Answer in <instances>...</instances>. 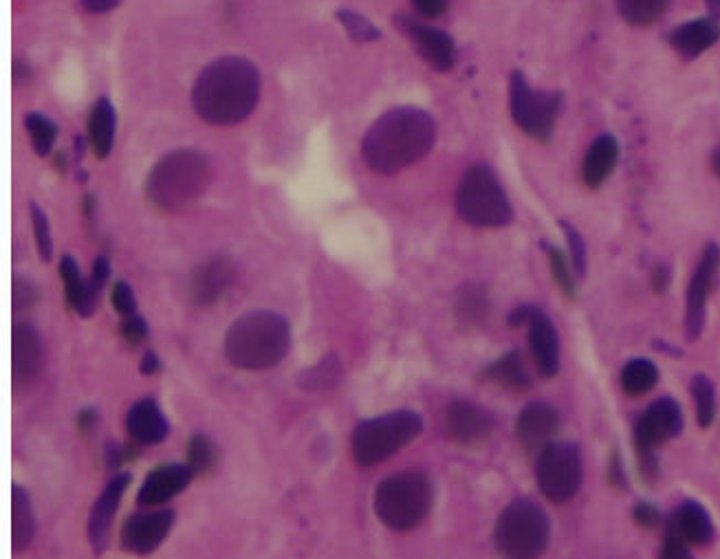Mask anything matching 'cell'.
I'll return each instance as SVG.
<instances>
[{
	"label": "cell",
	"mask_w": 720,
	"mask_h": 559,
	"mask_svg": "<svg viewBox=\"0 0 720 559\" xmlns=\"http://www.w3.org/2000/svg\"><path fill=\"white\" fill-rule=\"evenodd\" d=\"M535 481L551 502L571 500L582 485V454L573 443H549L537 456Z\"/></svg>",
	"instance_id": "obj_10"
},
{
	"label": "cell",
	"mask_w": 720,
	"mask_h": 559,
	"mask_svg": "<svg viewBox=\"0 0 720 559\" xmlns=\"http://www.w3.org/2000/svg\"><path fill=\"white\" fill-rule=\"evenodd\" d=\"M291 348L289 322L272 311H251L238 318L225 337L227 359L243 370L278 365Z\"/></svg>",
	"instance_id": "obj_4"
},
{
	"label": "cell",
	"mask_w": 720,
	"mask_h": 559,
	"mask_svg": "<svg viewBox=\"0 0 720 559\" xmlns=\"http://www.w3.org/2000/svg\"><path fill=\"white\" fill-rule=\"evenodd\" d=\"M216 464V445L206 434H195L188 445V468L195 476L208 474Z\"/></svg>",
	"instance_id": "obj_34"
},
{
	"label": "cell",
	"mask_w": 720,
	"mask_h": 559,
	"mask_svg": "<svg viewBox=\"0 0 720 559\" xmlns=\"http://www.w3.org/2000/svg\"><path fill=\"white\" fill-rule=\"evenodd\" d=\"M414 10L423 16V18H438L447 12V0H412Z\"/></svg>",
	"instance_id": "obj_45"
},
{
	"label": "cell",
	"mask_w": 720,
	"mask_h": 559,
	"mask_svg": "<svg viewBox=\"0 0 720 559\" xmlns=\"http://www.w3.org/2000/svg\"><path fill=\"white\" fill-rule=\"evenodd\" d=\"M670 285V271L666 266H659L655 273H653V287L657 294H663Z\"/></svg>",
	"instance_id": "obj_49"
},
{
	"label": "cell",
	"mask_w": 720,
	"mask_h": 559,
	"mask_svg": "<svg viewBox=\"0 0 720 559\" xmlns=\"http://www.w3.org/2000/svg\"><path fill=\"white\" fill-rule=\"evenodd\" d=\"M174 522L170 509L135 513L126 520L122 529V546L135 555H148L167 537Z\"/></svg>",
	"instance_id": "obj_14"
},
{
	"label": "cell",
	"mask_w": 720,
	"mask_h": 559,
	"mask_svg": "<svg viewBox=\"0 0 720 559\" xmlns=\"http://www.w3.org/2000/svg\"><path fill=\"white\" fill-rule=\"evenodd\" d=\"M529 344L533 361L543 377H554L560 368V341L554 322L545 311L533 309L529 322Z\"/></svg>",
	"instance_id": "obj_19"
},
{
	"label": "cell",
	"mask_w": 720,
	"mask_h": 559,
	"mask_svg": "<svg viewBox=\"0 0 720 559\" xmlns=\"http://www.w3.org/2000/svg\"><path fill=\"white\" fill-rule=\"evenodd\" d=\"M96 421H98V412L96 410H84V412L77 414V425H79L82 432L91 430L96 425Z\"/></svg>",
	"instance_id": "obj_50"
},
{
	"label": "cell",
	"mask_w": 720,
	"mask_h": 559,
	"mask_svg": "<svg viewBox=\"0 0 720 559\" xmlns=\"http://www.w3.org/2000/svg\"><path fill=\"white\" fill-rule=\"evenodd\" d=\"M635 520H637V524H642L646 529H655L657 524H661V513L655 505L642 502L635 507Z\"/></svg>",
	"instance_id": "obj_46"
},
{
	"label": "cell",
	"mask_w": 720,
	"mask_h": 559,
	"mask_svg": "<svg viewBox=\"0 0 720 559\" xmlns=\"http://www.w3.org/2000/svg\"><path fill=\"white\" fill-rule=\"evenodd\" d=\"M711 167H713V172L720 176V148L711 154Z\"/></svg>",
	"instance_id": "obj_53"
},
{
	"label": "cell",
	"mask_w": 720,
	"mask_h": 559,
	"mask_svg": "<svg viewBox=\"0 0 720 559\" xmlns=\"http://www.w3.org/2000/svg\"><path fill=\"white\" fill-rule=\"evenodd\" d=\"M212 163L210 159L193 148L174 150L161 157L148 178L146 197L165 214H176L193 208L210 188Z\"/></svg>",
	"instance_id": "obj_3"
},
{
	"label": "cell",
	"mask_w": 720,
	"mask_h": 559,
	"mask_svg": "<svg viewBox=\"0 0 720 559\" xmlns=\"http://www.w3.org/2000/svg\"><path fill=\"white\" fill-rule=\"evenodd\" d=\"M683 430V414L676 401L663 397L657 399L637 421V430H635V440H637V449L640 456L644 460V464H650L655 468V449L674 438L679 432Z\"/></svg>",
	"instance_id": "obj_11"
},
{
	"label": "cell",
	"mask_w": 720,
	"mask_h": 559,
	"mask_svg": "<svg viewBox=\"0 0 720 559\" xmlns=\"http://www.w3.org/2000/svg\"><path fill=\"white\" fill-rule=\"evenodd\" d=\"M436 141L432 115L414 107H399L373 122L364 135L362 154L377 174H397L430 154Z\"/></svg>",
	"instance_id": "obj_2"
},
{
	"label": "cell",
	"mask_w": 720,
	"mask_h": 559,
	"mask_svg": "<svg viewBox=\"0 0 720 559\" xmlns=\"http://www.w3.org/2000/svg\"><path fill=\"white\" fill-rule=\"evenodd\" d=\"M38 300V289L27 283V280H14V307L16 309H29Z\"/></svg>",
	"instance_id": "obj_44"
},
{
	"label": "cell",
	"mask_w": 720,
	"mask_h": 559,
	"mask_svg": "<svg viewBox=\"0 0 720 559\" xmlns=\"http://www.w3.org/2000/svg\"><path fill=\"white\" fill-rule=\"evenodd\" d=\"M36 535V518L32 511L29 494L21 487H12V546L14 550H25Z\"/></svg>",
	"instance_id": "obj_28"
},
{
	"label": "cell",
	"mask_w": 720,
	"mask_h": 559,
	"mask_svg": "<svg viewBox=\"0 0 720 559\" xmlns=\"http://www.w3.org/2000/svg\"><path fill=\"white\" fill-rule=\"evenodd\" d=\"M60 273H62V280H64V294H66L69 307L73 311H77L79 315H84V318L94 315L91 307H88V283L82 277L79 266L71 256H62Z\"/></svg>",
	"instance_id": "obj_30"
},
{
	"label": "cell",
	"mask_w": 720,
	"mask_h": 559,
	"mask_svg": "<svg viewBox=\"0 0 720 559\" xmlns=\"http://www.w3.org/2000/svg\"><path fill=\"white\" fill-rule=\"evenodd\" d=\"M547 251H549V260H551V269H554V277H556V283L560 285V289L573 298L575 296V273L567 260V256L554 247V245H547Z\"/></svg>",
	"instance_id": "obj_37"
},
{
	"label": "cell",
	"mask_w": 720,
	"mask_h": 559,
	"mask_svg": "<svg viewBox=\"0 0 720 559\" xmlns=\"http://www.w3.org/2000/svg\"><path fill=\"white\" fill-rule=\"evenodd\" d=\"M397 25L412 40L419 55L432 69H436L440 73H447V71L455 69L457 47H455V40L449 38V34H445L436 27H427V25L414 21V18H408V16H397Z\"/></svg>",
	"instance_id": "obj_13"
},
{
	"label": "cell",
	"mask_w": 720,
	"mask_h": 559,
	"mask_svg": "<svg viewBox=\"0 0 720 559\" xmlns=\"http://www.w3.org/2000/svg\"><path fill=\"white\" fill-rule=\"evenodd\" d=\"M32 221H34V236H36V247L42 260H51L53 256V240H51V227L47 221V214L32 203Z\"/></svg>",
	"instance_id": "obj_38"
},
{
	"label": "cell",
	"mask_w": 720,
	"mask_h": 559,
	"mask_svg": "<svg viewBox=\"0 0 720 559\" xmlns=\"http://www.w3.org/2000/svg\"><path fill=\"white\" fill-rule=\"evenodd\" d=\"M88 144H91L98 159H107L115 144L117 115L113 102L109 98H100L91 113H88Z\"/></svg>",
	"instance_id": "obj_25"
},
{
	"label": "cell",
	"mask_w": 720,
	"mask_h": 559,
	"mask_svg": "<svg viewBox=\"0 0 720 559\" xmlns=\"http://www.w3.org/2000/svg\"><path fill=\"white\" fill-rule=\"evenodd\" d=\"M562 107L558 92H537L520 71L509 82V109L516 126L537 141H549Z\"/></svg>",
	"instance_id": "obj_9"
},
{
	"label": "cell",
	"mask_w": 720,
	"mask_h": 559,
	"mask_svg": "<svg viewBox=\"0 0 720 559\" xmlns=\"http://www.w3.org/2000/svg\"><path fill=\"white\" fill-rule=\"evenodd\" d=\"M659 382V370L648 359H630L621 370V386L630 397H642L650 393Z\"/></svg>",
	"instance_id": "obj_29"
},
{
	"label": "cell",
	"mask_w": 720,
	"mask_h": 559,
	"mask_svg": "<svg viewBox=\"0 0 720 559\" xmlns=\"http://www.w3.org/2000/svg\"><path fill=\"white\" fill-rule=\"evenodd\" d=\"M159 359H157V355L154 352H146L144 355V361H141V372H144V375H154V372L159 370Z\"/></svg>",
	"instance_id": "obj_51"
},
{
	"label": "cell",
	"mask_w": 720,
	"mask_h": 559,
	"mask_svg": "<svg viewBox=\"0 0 720 559\" xmlns=\"http://www.w3.org/2000/svg\"><path fill=\"white\" fill-rule=\"evenodd\" d=\"M109 273H111V264H109L107 256H100V258L96 260V264H94V275H91V283H94L96 287H100V289H102V287L107 285Z\"/></svg>",
	"instance_id": "obj_48"
},
{
	"label": "cell",
	"mask_w": 720,
	"mask_h": 559,
	"mask_svg": "<svg viewBox=\"0 0 720 559\" xmlns=\"http://www.w3.org/2000/svg\"><path fill=\"white\" fill-rule=\"evenodd\" d=\"M718 273H720V247L707 245L694 269V275L690 280V289H687L685 326H687L690 339H696L705 326V307L716 287Z\"/></svg>",
	"instance_id": "obj_12"
},
{
	"label": "cell",
	"mask_w": 720,
	"mask_h": 559,
	"mask_svg": "<svg viewBox=\"0 0 720 559\" xmlns=\"http://www.w3.org/2000/svg\"><path fill=\"white\" fill-rule=\"evenodd\" d=\"M496 546L505 559H537L547 550L551 524L533 500H513L496 522Z\"/></svg>",
	"instance_id": "obj_7"
},
{
	"label": "cell",
	"mask_w": 720,
	"mask_h": 559,
	"mask_svg": "<svg viewBox=\"0 0 720 559\" xmlns=\"http://www.w3.org/2000/svg\"><path fill=\"white\" fill-rule=\"evenodd\" d=\"M193 479H195V472L188 468V464H176V462L159 464L157 470H152L146 476V481L137 494V500L144 507H159V505L172 500L176 494L188 489Z\"/></svg>",
	"instance_id": "obj_18"
},
{
	"label": "cell",
	"mask_w": 720,
	"mask_h": 559,
	"mask_svg": "<svg viewBox=\"0 0 720 559\" xmlns=\"http://www.w3.org/2000/svg\"><path fill=\"white\" fill-rule=\"evenodd\" d=\"M670 524L676 529V533L687 542V544H696V546H705L711 542L713 537V524L709 513L698 505V502H683Z\"/></svg>",
	"instance_id": "obj_26"
},
{
	"label": "cell",
	"mask_w": 720,
	"mask_h": 559,
	"mask_svg": "<svg viewBox=\"0 0 720 559\" xmlns=\"http://www.w3.org/2000/svg\"><path fill=\"white\" fill-rule=\"evenodd\" d=\"M232 283H234V264L223 256L219 258L214 256L195 269L188 285V294L195 307H212L225 296Z\"/></svg>",
	"instance_id": "obj_16"
},
{
	"label": "cell",
	"mask_w": 720,
	"mask_h": 559,
	"mask_svg": "<svg viewBox=\"0 0 720 559\" xmlns=\"http://www.w3.org/2000/svg\"><path fill=\"white\" fill-rule=\"evenodd\" d=\"M659 559H692L687 542L676 533V529L672 524H668L666 539L659 550Z\"/></svg>",
	"instance_id": "obj_40"
},
{
	"label": "cell",
	"mask_w": 720,
	"mask_h": 559,
	"mask_svg": "<svg viewBox=\"0 0 720 559\" xmlns=\"http://www.w3.org/2000/svg\"><path fill=\"white\" fill-rule=\"evenodd\" d=\"M122 335L124 339L131 344V346H137L141 344L146 337H148V324L144 318L139 315H131V318H124V324H122Z\"/></svg>",
	"instance_id": "obj_43"
},
{
	"label": "cell",
	"mask_w": 720,
	"mask_h": 559,
	"mask_svg": "<svg viewBox=\"0 0 720 559\" xmlns=\"http://www.w3.org/2000/svg\"><path fill=\"white\" fill-rule=\"evenodd\" d=\"M25 128L29 133L32 146L40 157H47L58 139V126L42 113H29L25 117Z\"/></svg>",
	"instance_id": "obj_33"
},
{
	"label": "cell",
	"mask_w": 720,
	"mask_h": 559,
	"mask_svg": "<svg viewBox=\"0 0 720 559\" xmlns=\"http://www.w3.org/2000/svg\"><path fill=\"white\" fill-rule=\"evenodd\" d=\"M457 208L461 219L474 227H505L513 219L511 203L496 172L481 163L463 174Z\"/></svg>",
	"instance_id": "obj_8"
},
{
	"label": "cell",
	"mask_w": 720,
	"mask_h": 559,
	"mask_svg": "<svg viewBox=\"0 0 720 559\" xmlns=\"http://www.w3.org/2000/svg\"><path fill=\"white\" fill-rule=\"evenodd\" d=\"M260 98L256 64L238 55L210 62L193 86L195 113L212 126H234L247 120Z\"/></svg>",
	"instance_id": "obj_1"
},
{
	"label": "cell",
	"mask_w": 720,
	"mask_h": 559,
	"mask_svg": "<svg viewBox=\"0 0 720 559\" xmlns=\"http://www.w3.org/2000/svg\"><path fill=\"white\" fill-rule=\"evenodd\" d=\"M457 313H459L461 324L481 326L489 313V302H487V296L483 294V289H479V287L463 289L459 294Z\"/></svg>",
	"instance_id": "obj_32"
},
{
	"label": "cell",
	"mask_w": 720,
	"mask_h": 559,
	"mask_svg": "<svg viewBox=\"0 0 720 559\" xmlns=\"http://www.w3.org/2000/svg\"><path fill=\"white\" fill-rule=\"evenodd\" d=\"M485 377L511 393H526L531 388L529 370L518 350H511L485 368Z\"/></svg>",
	"instance_id": "obj_27"
},
{
	"label": "cell",
	"mask_w": 720,
	"mask_h": 559,
	"mask_svg": "<svg viewBox=\"0 0 720 559\" xmlns=\"http://www.w3.org/2000/svg\"><path fill=\"white\" fill-rule=\"evenodd\" d=\"M432 509V483L423 472H399L384 479L375 492V511L393 531H412Z\"/></svg>",
	"instance_id": "obj_5"
},
{
	"label": "cell",
	"mask_w": 720,
	"mask_h": 559,
	"mask_svg": "<svg viewBox=\"0 0 720 559\" xmlns=\"http://www.w3.org/2000/svg\"><path fill=\"white\" fill-rule=\"evenodd\" d=\"M339 375H342V372H339L337 359H324L313 370L307 372V380L305 377L302 380L309 388H326V386L337 384Z\"/></svg>",
	"instance_id": "obj_39"
},
{
	"label": "cell",
	"mask_w": 720,
	"mask_h": 559,
	"mask_svg": "<svg viewBox=\"0 0 720 559\" xmlns=\"http://www.w3.org/2000/svg\"><path fill=\"white\" fill-rule=\"evenodd\" d=\"M128 483H131L128 474L115 476L107 485V489L100 494L98 502L91 509V515H88V539H91V546L96 552H104V548L109 544L113 518L120 509V502H122V496H124Z\"/></svg>",
	"instance_id": "obj_20"
},
{
	"label": "cell",
	"mask_w": 720,
	"mask_h": 559,
	"mask_svg": "<svg viewBox=\"0 0 720 559\" xmlns=\"http://www.w3.org/2000/svg\"><path fill=\"white\" fill-rule=\"evenodd\" d=\"M337 21L344 25L346 34H348L355 42H373V40H377V38L382 36L380 29H377L369 18H364L362 14H357V12L339 10V12H337Z\"/></svg>",
	"instance_id": "obj_36"
},
{
	"label": "cell",
	"mask_w": 720,
	"mask_h": 559,
	"mask_svg": "<svg viewBox=\"0 0 720 559\" xmlns=\"http://www.w3.org/2000/svg\"><path fill=\"white\" fill-rule=\"evenodd\" d=\"M692 397L696 408V421L700 427H709L716 417V393L707 377H694L692 382Z\"/></svg>",
	"instance_id": "obj_35"
},
{
	"label": "cell",
	"mask_w": 720,
	"mask_h": 559,
	"mask_svg": "<svg viewBox=\"0 0 720 559\" xmlns=\"http://www.w3.org/2000/svg\"><path fill=\"white\" fill-rule=\"evenodd\" d=\"M42 368V339L29 324H16L12 331V370L16 382H32Z\"/></svg>",
	"instance_id": "obj_21"
},
{
	"label": "cell",
	"mask_w": 720,
	"mask_h": 559,
	"mask_svg": "<svg viewBox=\"0 0 720 559\" xmlns=\"http://www.w3.org/2000/svg\"><path fill=\"white\" fill-rule=\"evenodd\" d=\"M445 423L449 436L461 445H479L494 432V417L485 408L465 399H457L447 406Z\"/></svg>",
	"instance_id": "obj_15"
},
{
	"label": "cell",
	"mask_w": 720,
	"mask_h": 559,
	"mask_svg": "<svg viewBox=\"0 0 720 559\" xmlns=\"http://www.w3.org/2000/svg\"><path fill=\"white\" fill-rule=\"evenodd\" d=\"M720 40V25L716 18H698L676 27L670 34V45L676 53L685 58H696L705 53Z\"/></svg>",
	"instance_id": "obj_23"
},
{
	"label": "cell",
	"mask_w": 720,
	"mask_h": 559,
	"mask_svg": "<svg viewBox=\"0 0 720 559\" xmlns=\"http://www.w3.org/2000/svg\"><path fill=\"white\" fill-rule=\"evenodd\" d=\"M670 0H617V10L630 25H653L666 10Z\"/></svg>",
	"instance_id": "obj_31"
},
{
	"label": "cell",
	"mask_w": 720,
	"mask_h": 559,
	"mask_svg": "<svg viewBox=\"0 0 720 559\" xmlns=\"http://www.w3.org/2000/svg\"><path fill=\"white\" fill-rule=\"evenodd\" d=\"M705 3H707V10H709L711 18L720 21V0H705Z\"/></svg>",
	"instance_id": "obj_52"
},
{
	"label": "cell",
	"mask_w": 720,
	"mask_h": 559,
	"mask_svg": "<svg viewBox=\"0 0 720 559\" xmlns=\"http://www.w3.org/2000/svg\"><path fill=\"white\" fill-rule=\"evenodd\" d=\"M564 232H567V238H569V245H571V253H573V269H575L578 275H584V271H586V247H584V240L567 223H564Z\"/></svg>",
	"instance_id": "obj_42"
},
{
	"label": "cell",
	"mask_w": 720,
	"mask_h": 559,
	"mask_svg": "<svg viewBox=\"0 0 720 559\" xmlns=\"http://www.w3.org/2000/svg\"><path fill=\"white\" fill-rule=\"evenodd\" d=\"M558 430H560V414H558V410L551 408L549 403H543V401L529 403L520 412L518 423H516L518 440L529 451H535V449L543 451L554 440V436L558 434Z\"/></svg>",
	"instance_id": "obj_17"
},
{
	"label": "cell",
	"mask_w": 720,
	"mask_h": 559,
	"mask_svg": "<svg viewBox=\"0 0 720 559\" xmlns=\"http://www.w3.org/2000/svg\"><path fill=\"white\" fill-rule=\"evenodd\" d=\"M113 307L117 309V313L122 318H131V315H137V300H135V294L133 289L126 285V283H115L113 287Z\"/></svg>",
	"instance_id": "obj_41"
},
{
	"label": "cell",
	"mask_w": 720,
	"mask_h": 559,
	"mask_svg": "<svg viewBox=\"0 0 720 559\" xmlns=\"http://www.w3.org/2000/svg\"><path fill=\"white\" fill-rule=\"evenodd\" d=\"M120 3L122 0H82V8L88 14H107V12H113Z\"/></svg>",
	"instance_id": "obj_47"
},
{
	"label": "cell",
	"mask_w": 720,
	"mask_h": 559,
	"mask_svg": "<svg viewBox=\"0 0 720 559\" xmlns=\"http://www.w3.org/2000/svg\"><path fill=\"white\" fill-rule=\"evenodd\" d=\"M619 159V144L612 135H601L593 141L584 157L582 165V178L588 185V188H599L604 181L610 176Z\"/></svg>",
	"instance_id": "obj_24"
},
{
	"label": "cell",
	"mask_w": 720,
	"mask_h": 559,
	"mask_svg": "<svg viewBox=\"0 0 720 559\" xmlns=\"http://www.w3.org/2000/svg\"><path fill=\"white\" fill-rule=\"evenodd\" d=\"M421 430V417L410 410H397L362 421L352 432V458L362 468H375L412 443Z\"/></svg>",
	"instance_id": "obj_6"
},
{
	"label": "cell",
	"mask_w": 720,
	"mask_h": 559,
	"mask_svg": "<svg viewBox=\"0 0 720 559\" xmlns=\"http://www.w3.org/2000/svg\"><path fill=\"white\" fill-rule=\"evenodd\" d=\"M126 430L139 445H154L167 436L170 425L152 399H141L131 408L126 417Z\"/></svg>",
	"instance_id": "obj_22"
}]
</instances>
